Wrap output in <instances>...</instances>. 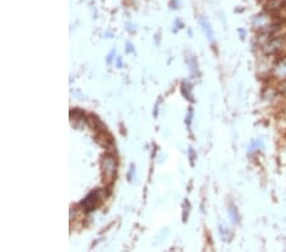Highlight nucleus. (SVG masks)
<instances>
[{"label": "nucleus", "mask_w": 286, "mask_h": 252, "mask_svg": "<svg viewBox=\"0 0 286 252\" xmlns=\"http://www.w3.org/2000/svg\"><path fill=\"white\" fill-rule=\"evenodd\" d=\"M200 23H201V26H203L204 32L206 33V37L209 39V41H212V40H214V33H212V30H211V27H210L209 22L206 21L205 18L201 17L200 18Z\"/></svg>", "instance_id": "obj_3"}, {"label": "nucleus", "mask_w": 286, "mask_h": 252, "mask_svg": "<svg viewBox=\"0 0 286 252\" xmlns=\"http://www.w3.org/2000/svg\"><path fill=\"white\" fill-rule=\"evenodd\" d=\"M102 176L106 184H112L117 169V159L112 153H106L102 158Z\"/></svg>", "instance_id": "obj_1"}, {"label": "nucleus", "mask_w": 286, "mask_h": 252, "mask_svg": "<svg viewBox=\"0 0 286 252\" xmlns=\"http://www.w3.org/2000/svg\"><path fill=\"white\" fill-rule=\"evenodd\" d=\"M191 117H192V110H190V113H188V117H187L188 126H190V124H191Z\"/></svg>", "instance_id": "obj_4"}, {"label": "nucleus", "mask_w": 286, "mask_h": 252, "mask_svg": "<svg viewBox=\"0 0 286 252\" xmlns=\"http://www.w3.org/2000/svg\"><path fill=\"white\" fill-rule=\"evenodd\" d=\"M105 198H106L105 191L101 190V189H97V190L92 191L89 195L86 196L85 199L82 202L81 206L86 211V213H89V211H93L98 208L99 205L103 202Z\"/></svg>", "instance_id": "obj_2"}, {"label": "nucleus", "mask_w": 286, "mask_h": 252, "mask_svg": "<svg viewBox=\"0 0 286 252\" xmlns=\"http://www.w3.org/2000/svg\"><path fill=\"white\" fill-rule=\"evenodd\" d=\"M117 65H119V68H121V65H123V64H121V59H117Z\"/></svg>", "instance_id": "obj_5"}]
</instances>
